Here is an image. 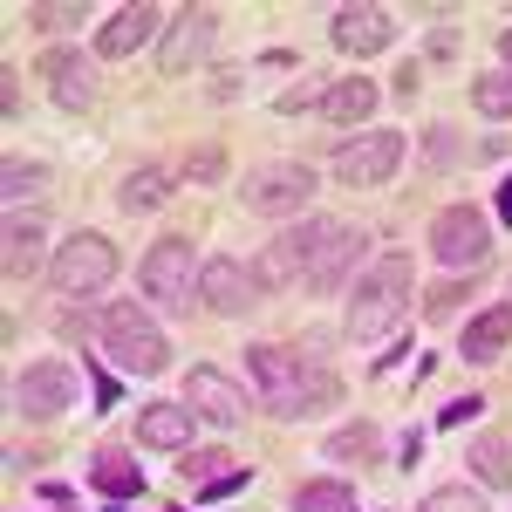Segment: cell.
<instances>
[{
  "label": "cell",
  "instance_id": "cell-17",
  "mask_svg": "<svg viewBox=\"0 0 512 512\" xmlns=\"http://www.w3.org/2000/svg\"><path fill=\"white\" fill-rule=\"evenodd\" d=\"M41 76H48V96L62 110H89L96 103V55H82V48H48Z\"/></svg>",
  "mask_w": 512,
  "mask_h": 512
},
{
  "label": "cell",
  "instance_id": "cell-41",
  "mask_svg": "<svg viewBox=\"0 0 512 512\" xmlns=\"http://www.w3.org/2000/svg\"><path fill=\"white\" fill-rule=\"evenodd\" d=\"M499 69H512V28L499 35Z\"/></svg>",
  "mask_w": 512,
  "mask_h": 512
},
{
  "label": "cell",
  "instance_id": "cell-2",
  "mask_svg": "<svg viewBox=\"0 0 512 512\" xmlns=\"http://www.w3.org/2000/svg\"><path fill=\"white\" fill-rule=\"evenodd\" d=\"M403 308H410V260L403 253H383V260H369L362 280L349 287V321H342V335H349L355 349H369V342H383L403 328Z\"/></svg>",
  "mask_w": 512,
  "mask_h": 512
},
{
  "label": "cell",
  "instance_id": "cell-33",
  "mask_svg": "<svg viewBox=\"0 0 512 512\" xmlns=\"http://www.w3.org/2000/svg\"><path fill=\"white\" fill-rule=\"evenodd\" d=\"M246 478H253V472H219V478H205V485H198V506H219V499L246 492Z\"/></svg>",
  "mask_w": 512,
  "mask_h": 512
},
{
  "label": "cell",
  "instance_id": "cell-40",
  "mask_svg": "<svg viewBox=\"0 0 512 512\" xmlns=\"http://www.w3.org/2000/svg\"><path fill=\"white\" fill-rule=\"evenodd\" d=\"M499 219H506V226H512V171H506V178H499Z\"/></svg>",
  "mask_w": 512,
  "mask_h": 512
},
{
  "label": "cell",
  "instance_id": "cell-26",
  "mask_svg": "<svg viewBox=\"0 0 512 512\" xmlns=\"http://www.w3.org/2000/svg\"><path fill=\"white\" fill-rule=\"evenodd\" d=\"M0 192H7V205H21V198H41V192H48V171H41V164L7 158V164H0Z\"/></svg>",
  "mask_w": 512,
  "mask_h": 512
},
{
  "label": "cell",
  "instance_id": "cell-28",
  "mask_svg": "<svg viewBox=\"0 0 512 512\" xmlns=\"http://www.w3.org/2000/svg\"><path fill=\"white\" fill-rule=\"evenodd\" d=\"M328 82H335V76H308V82H294V89H280V96H274V110H280V117L321 110V103H328Z\"/></svg>",
  "mask_w": 512,
  "mask_h": 512
},
{
  "label": "cell",
  "instance_id": "cell-1",
  "mask_svg": "<svg viewBox=\"0 0 512 512\" xmlns=\"http://www.w3.org/2000/svg\"><path fill=\"white\" fill-rule=\"evenodd\" d=\"M246 369H253V390L260 403H274L280 424H301L315 417L321 403L335 396V383L315 369V349H287V342H253L246 349Z\"/></svg>",
  "mask_w": 512,
  "mask_h": 512
},
{
  "label": "cell",
  "instance_id": "cell-39",
  "mask_svg": "<svg viewBox=\"0 0 512 512\" xmlns=\"http://www.w3.org/2000/svg\"><path fill=\"white\" fill-rule=\"evenodd\" d=\"M110 403H117V376H110V369H96V410H110Z\"/></svg>",
  "mask_w": 512,
  "mask_h": 512
},
{
  "label": "cell",
  "instance_id": "cell-20",
  "mask_svg": "<svg viewBox=\"0 0 512 512\" xmlns=\"http://www.w3.org/2000/svg\"><path fill=\"white\" fill-rule=\"evenodd\" d=\"M171 192H178V171L171 164H137V171H123V185H117V212L144 219V212L171 205Z\"/></svg>",
  "mask_w": 512,
  "mask_h": 512
},
{
  "label": "cell",
  "instance_id": "cell-11",
  "mask_svg": "<svg viewBox=\"0 0 512 512\" xmlns=\"http://www.w3.org/2000/svg\"><path fill=\"white\" fill-rule=\"evenodd\" d=\"M403 164V130H355L335 144V178L342 185H390V171Z\"/></svg>",
  "mask_w": 512,
  "mask_h": 512
},
{
  "label": "cell",
  "instance_id": "cell-13",
  "mask_svg": "<svg viewBox=\"0 0 512 512\" xmlns=\"http://www.w3.org/2000/svg\"><path fill=\"white\" fill-rule=\"evenodd\" d=\"M328 41L362 62V55H383L396 41V14L390 7H376V0H349V7H335V21H328Z\"/></svg>",
  "mask_w": 512,
  "mask_h": 512
},
{
  "label": "cell",
  "instance_id": "cell-35",
  "mask_svg": "<svg viewBox=\"0 0 512 512\" xmlns=\"http://www.w3.org/2000/svg\"><path fill=\"white\" fill-rule=\"evenodd\" d=\"M465 301V280H444V287H431V301H424V315L431 321H451V308Z\"/></svg>",
  "mask_w": 512,
  "mask_h": 512
},
{
  "label": "cell",
  "instance_id": "cell-37",
  "mask_svg": "<svg viewBox=\"0 0 512 512\" xmlns=\"http://www.w3.org/2000/svg\"><path fill=\"white\" fill-rule=\"evenodd\" d=\"M89 315H82V301H55V335H82Z\"/></svg>",
  "mask_w": 512,
  "mask_h": 512
},
{
  "label": "cell",
  "instance_id": "cell-4",
  "mask_svg": "<svg viewBox=\"0 0 512 512\" xmlns=\"http://www.w3.org/2000/svg\"><path fill=\"white\" fill-rule=\"evenodd\" d=\"M198 274H205L198 246L185 233H164L158 246L144 253L137 287H144V301H151V308H164V315H192V308H198Z\"/></svg>",
  "mask_w": 512,
  "mask_h": 512
},
{
  "label": "cell",
  "instance_id": "cell-30",
  "mask_svg": "<svg viewBox=\"0 0 512 512\" xmlns=\"http://www.w3.org/2000/svg\"><path fill=\"white\" fill-rule=\"evenodd\" d=\"M362 451H376V431H369V424H349V431L328 437V451H321V458H362Z\"/></svg>",
  "mask_w": 512,
  "mask_h": 512
},
{
  "label": "cell",
  "instance_id": "cell-6",
  "mask_svg": "<svg viewBox=\"0 0 512 512\" xmlns=\"http://www.w3.org/2000/svg\"><path fill=\"white\" fill-rule=\"evenodd\" d=\"M110 280H117V246H110L103 233H89V226H82L76 239H62L55 260H48V287H55V301H82V308H89Z\"/></svg>",
  "mask_w": 512,
  "mask_h": 512
},
{
  "label": "cell",
  "instance_id": "cell-29",
  "mask_svg": "<svg viewBox=\"0 0 512 512\" xmlns=\"http://www.w3.org/2000/svg\"><path fill=\"white\" fill-rule=\"evenodd\" d=\"M417 512H485V499H478L472 485H437V492H424Z\"/></svg>",
  "mask_w": 512,
  "mask_h": 512
},
{
  "label": "cell",
  "instance_id": "cell-15",
  "mask_svg": "<svg viewBox=\"0 0 512 512\" xmlns=\"http://www.w3.org/2000/svg\"><path fill=\"white\" fill-rule=\"evenodd\" d=\"M158 28H171V14H164L158 0H137V7H117L103 28H96V55L103 62H130L137 48H151Z\"/></svg>",
  "mask_w": 512,
  "mask_h": 512
},
{
  "label": "cell",
  "instance_id": "cell-14",
  "mask_svg": "<svg viewBox=\"0 0 512 512\" xmlns=\"http://www.w3.org/2000/svg\"><path fill=\"white\" fill-rule=\"evenodd\" d=\"M219 35V14L212 7H185V14H171V28L158 41V76H192L198 62H205V48Z\"/></svg>",
  "mask_w": 512,
  "mask_h": 512
},
{
  "label": "cell",
  "instance_id": "cell-8",
  "mask_svg": "<svg viewBox=\"0 0 512 512\" xmlns=\"http://www.w3.org/2000/svg\"><path fill=\"white\" fill-rule=\"evenodd\" d=\"M362 260H369V233L349 226V219H328L315 239V260H308V287L315 294H342L349 280H362Z\"/></svg>",
  "mask_w": 512,
  "mask_h": 512
},
{
  "label": "cell",
  "instance_id": "cell-24",
  "mask_svg": "<svg viewBox=\"0 0 512 512\" xmlns=\"http://www.w3.org/2000/svg\"><path fill=\"white\" fill-rule=\"evenodd\" d=\"M287 512H355V485H349V478H315V485H294Z\"/></svg>",
  "mask_w": 512,
  "mask_h": 512
},
{
  "label": "cell",
  "instance_id": "cell-34",
  "mask_svg": "<svg viewBox=\"0 0 512 512\" xmlns=\"http://www.w3.org/2000/svg\"><path fill=\"white\" fill-rule=\"evenodd\" d=\"M424 151H431V164H437V171H444L451 158H465V144L451 137V123H431V137H424Z\"/></svg>",
  "mask_w": 512,
  "mask_h": 512
},
{
  "label": "cell",
  "instance_id": "cell-18",
  "mask_svg": "<svg viewBox=\"0 0 512 512\" xmlns=\"http://www.w3.org/2000/svg\"><path fill=\"white\" fill-rule=\"evenodd\" d=\"M192 431H198V410L185 396L137 410V444H144V451H178V458H185V451H192Z\"/></svg>",
  "mask_w": 512,
  "mask_h": 512
},
{
  "label": "cell",
  "instance_id": "cell-25",
  "mask_svg": "<svg viewBox=\"0 0 512 512\" xmlns=\"http://www.w3.org/2000/svg\"><path fill=\"white\" fill-rule=\"evenodd\" d=\"M472 110L478 117H512V69H485V76H472Z\"/></svg>",
  "mask_w": 512,
  "mask_h": 512
},
{
  "label": "cell",
  "instance_id": "cell-10",
  "mask_svg": "<svg viewBox=\"0 0 512 512\" xmlns=\"http://www.w3.org/2000/svg\"><path fill=\"white\" fill-rule=\"evenodd\" d=\"M267 301V287H260V274H253V260H233V253H212L205 260V274H198V308H212V315H253Z\"/></svg>",
  "mask_w": 512,
  "mask_h": 512
},
{
  "label": "cell",
  "instance_id": "cell-42",
  "mask_svg": "<svg viewBox=\"0 0 512 512\" xmlns=\"http://www.w3.org/2000/svg\"><path fill=\"white\" fill-rule=\"evenodd\" d=\"M178 512H185V506H178ZM192 512H205V506H192Z\"/></svg>",
  "mask_w": 512,
  "mask_h": 512
},
{
  "label": "cell",
  "instance_id": "cell-21",
  "mask_svg": "<svg viewBox=\"0 0 512 512\" xmlns=\"http://www.w3.org/2000/svg\"><path fill=\"white\" fill-rule=\"evenodd\" d=\"M321 117L335 123V130H362V123L376 117V82H369V76H335V82H328Z\"/></svg>",
  "mask_w": 512,
  "mask_h": 512
},
{
  "label": "cell",
  "instance_id": "cell-32",
  "mask_svg": "<svg viewBox=\"0 0 512 512\" xmlns=\"http://www.w3.org/2000/svg\"><path fill=\"white\" fill-rule=\"evenodd\" d=\"M28 21H35L41 35H62L69 21H82V7H62V0H48V7H28Z\"/></svg>",
  "mask_w": 512,
  "mask_h": 512
},
{
  "label": "cell",
  "instance_id": "cell-23",
  "mask_svg": "<svg viewBox=\"0 0 512 512\" xmlns=\"http://www.w3.org/2000/svg\"><path fill=\"white\" fill-rule=\"evenodd\" d=\"M89 478H96V492H110V499H137L144 492V465L130 458V451H117V444H103L96 458H89Z\"/></svg>",
  "mask_w": 512,
  "mask_h": 512
},
{
  "label": "cell",
  "instance_id": "cell-22",
  "mask_svg": "<svg viewBox=\"0 0 512 512\" xmlns=\"http://www.w3.org/2000/svg\"><path fill=\"white\" fill-rule=\"evenodd\" d=\"M7 246H0V267H7V280H28L41 267V253H48V233H41V219H21V212H14V219H7Z\"/></svg>",
  "mask_w": 512,
  "mask_h": 512
},
{
  "label": "cell",
  "instance_id": "cell-19",
  "mask_svg": "<svg viewBox=\"0 0 512 512\" xmlns=\"http://www.w3.org/2000/svg\"><path fill=\"white\" fill-rule=\"evenodd\" d=\"M506 349H512V301H492L485 315H472L465 328H458V355H465L472 369L499 362Z\"/></svg>",
  "mask_w": 512,
  "mask_h": 512
},
{
  "label": "cell",
  "instance_id": "cell-3",
  "mask_svg": "<svg viewBox=\"0 0 512 512\" xmlns=\"http://www.w3.org/2000/svg\"><path fill=\"white\" fill-rule=\"evenodd\" d=\"M96 342H103L117 376H164L171 369V342H164V328L151 321L144 301H110L96 315Z\"/></svg>",
  "mask_w": 512,
  "mask_h": 512
},
{
  "label": "cell",
  "instance_id": "cell-27",
  "mask_svg": "<svg viewBox=\"0 0 512 512\" xmlns=\"http://www.w3.org/2000/svg\"><path fill=\"white\" fill-rule=\"evenodd\" d=\"M472 472L485 478V485H499V492H506V485H512V458H506V437H478V444H472Z\"/></svg>",
  "mask_w": 512,
  "mask_h": 512
},
{
  "label": "cell",
  "instance_id": "cell-16",
  "mask_svg": "<svg viewBox=\"0 0 512 512\" xmlns=\"http://www.w3.org/2000/svg\"><path fill=\"white\" fill-rule=\"evenodd\" d=\"M185 403L198 410V424H219V431H233L239 417H246V403L253 396L239 390L226 369H212V362H198L192 376H185Z\"/></svg>",
  "mask_w": 512,
  "mask_h": 512
},
{
  "label": "cell",
  "instance_id": "cell-38",
  "mask_svg": "<svg viewBox=\"0 0 512 512\" xmlns=\"http://www.w3.org/2000/svg\"><path fill=\"white\" fill-rule=\"evenodd\" d=\"M431 55H437V62L458 55V28H451V21H437V28H431Z\"/></svg>",
  "mask_w": 512,
  "mask_h": 512
},
{
  "label": "cell",
  "instance_id": "cell-12",
  "mask_svg": "<svg viewBox=\"0 0 512 512\" xmlns=\"http://www.w3.org/2000/svg\"><path fill=\"white\" fill-rule=\"evenodd\" d=\"M321 226H328V219H294V226H280V233L267 239V253L253 260V274H260V287H267V294L294 287V280H308V260H315Z\"/></svg>",
  "mask_w": 512,
  "mask_h": 512
},
{
  "label": "cell",
  "instance_id": "cell-36",
  "mask_svg": "<svg viewBox=\"0 0 512 512\" xmlns=\"http://www.w3.org/2000/svg\"><path fill=\"white\" fill-rule=\"evenodd\" d=\"M478 410H485V396H451V403L437 410V424H444V431H458V424H472Z\"/></svg>",
  "mask_w": 512,
  "mask_h": 512
},
{
  "label": "cell",
  "instance_id": "cell-31",
  "mask_svg": "<svg viewBox=\"0 0 512 512\" xmlns=\"http://www.w3.org/2000/svg\"><path fill=\"white\" fill-rule=\"evenodd\" d=\"M178 178H192V185H219V178H226V158L205 144V151H192V158H185V171H178Z\"/></svg>",
  "mask_w": 512,
  "mask_h": 512
},
{
  "label": "cell",
  "instance_id": "cell-9",
  "mask_svg": "<svg viewBox=\"0 0 512 512\" xmlns=\"http://www.w3.org/2000/svg\"><path fill=\"white\" fill-rule=\"evenodd\" d=\"M14 410L28 417V424H55L69 403H76V369L62 362V355H41V362H28L21 376H14Z\"/></svg>",
  "mask_w": 512,
  "mask_h": 512
},
{
  "label": "cell",
  "instance_id": "cell-5",
  "mask_svg": "<svg viewBox=\"0 0 512 512\" xmlns=\"http://www.w3.org/2000/svg\"><path fill=\"white\" fill-rule=\"evenodd\" d=\"M315 192H321L315 164H301V158H267L239 178V205L260 212V219H301L315 205Z\"/></svg>",
  "mask_w": 512,
  "mask_h": 512
},
{
  "label": "cell",
  "instance_id": "cell-7",
  "mask_svg": "<svg viewBox=\"0 0 512 512\" xmlns=\"http://www.w3.org/2000/svg\"><path fill=\"white\" fill-rule=\"evenodd\" d=\"M485 253H492V219H485L478 205H465V198H458V205H444V212L431 219V260H437V267L472 274Z\"/></svg>",
  "mask_w": 512,
  "mask_h": 512
}]
</instances>
